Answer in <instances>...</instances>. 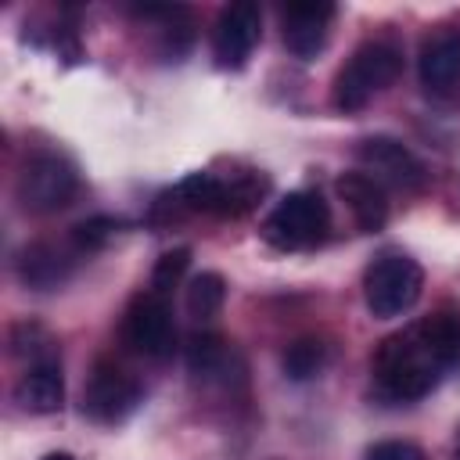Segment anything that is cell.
Returning <instances> with one entry per match:
<instances>
[{
  "label": "cell",
  "mask_w": 460,
  "mask_h": 460,
  "mask_svg": "<svg viewBox=\"0 0 460 460\" xmlns=\"http://www.w3.org/2000/svg\"><path fill=\"white\" fill-rule=\"evenodd\" d=\"M438 370L442 363L428 352L417 327L385 338L374 352V377L388 399H402V402L424 399L435 388Z\"/></svg>",
  "instance_id": "obj_1"
},
{
  "label": "cell",
  "mask_w": 460,
  "mask_h": 460,
  "mask_svg": "<svg viewBox=\"0 0 460 460\" xmlns=\"http://www.w3.org/2000/svg\"><path fill=\"white\" fill-rule=\"evenodd\" d=\"M402 72V50L388 40H370L356 47V54L341 65L334 75V108L338 111H359L374 93L392 86Z\"/></svg>",
  "instance_id": "obj_2"
},
{
  "label": "cell",
  "mask_w": 460,
  "mask_h": 460,
  "mask_svg": "<svg viewBox=\"0 0 460 460\" xmlns=\"http://www.w3.org/2000/svg\"><path fill=\"white\" fill-rule=\"evenodd\" d=\"M331 230V208L316 190H291L273 205V212L262 223L266 244L280 252H302L327 237Z\"/></svg>",
  "instance_id": "obj_3"
},
{
  "label": "cell",
  "mask_w": 460,
  "mask_h": 460,
  "mask_svg": "<svg viewBox=\"0 0 460 460\" xmlns=\"http://www.w3.org/2000/svg\"><path fill=\"white\" fill-rule=\"evenodd\" d=\"M424 291V270L402 255V252H385L377 255L367 273H363V295H367V309L377 320H392L402 316L406 309H413V302Z\"/></svg>",
  "instance_id": "obj_4"
},
{
  "label": "cell",
  "mask_w": 460,
  "mask_h": 460,
  "mask_svg": "<svg viewBox=\"0 0 460 460\" xmlns=\"http://www.w3.org/2000/svg\"><path fill=\"white\" fill-rule=\"evenodd\" d=\"M79 190V176L72 169L68 158L54 155V151H36L22 162V172H18V183H14V194L22 201L25 212H36V216H50L58 208H65Z\"/></svg>",
  "instance_id": "obj_5"
},
{
  "label": "cell",
  "mask_w": 460,
  "mask_h": 460,
  "mask_svg": "<svg viewBox=\"0 0 460 460\" xmlns=\"http://www.w3.org/2000/svg\"><path fill=\"white\" fill-rule=\"evenodd\" d=\"M122 338L133 352L147 359H165L176 349V327H172V309L165 295L158 291H140L126 316H122Z\"/></svg>",
  "instance_id": "obj_6"
},
{
  "label": "cell",
  "mask_w": 460,
  "mask_h": 460,
  "mask_svg": "<svg viewBox=\"0 0 460 460\" xmlns=\"http://www.w3.org/2000/svg\"><path fill=\"white\" fill-rule=\"evenodd\" d=\"M356 158L363 165L367 176H374L381 187H395V190H420L428 172L424 162L395 137H367L356 147Z\"/></svg>",
  "instance_id": "obj_7"
},
{
  "label": "cell",
  "mask_w": 460,
  "mask_h": 460,
  "mask_svg": "<svg viewBox=\"0 0 460 460\" xmlns=\"http://www.w3.org/2000/svg\"><path fill=\"white\" fill-rule=\"evenodd\" d=\"M140 385L115 363H97L83 388V413L97 424H119L140 406Z\"/></svg>",
  "instance_id": "obj_8"
},
{
  "label": "cell",
  "mask_w": 460,
  "mask_h": 460,
  "mask_svg": "<svg viewBox=\"0 0 460 460\" xmlns=\"http://www.w3.org/2000/svg\"><path fill=\"white\" fill-rule=\"evenodd\" d=\"M262 36V11L252 0H234L219 11L212 29V54L219 68H241Z\"/></svg>",
  "instance_id": "obj_9"
},
{
  "label": "cell",
  "mask_w": 460,
  "mask_h": 460,
  "mask_svg": "<svg viewBox=\"0 0 460 460\" xmlns=\"http://www.w3.org/2000/svg\"><path fill=\"white\" fill-rule=\"evenodd\" d=\"M331 18H334V4H327V0H291V4H284L280 7L284 47L302 61L316 58L327 43Z\"/></svg>",
  "instance_id": "obj_10"
},
{
  "label": "cell",
  "mask_w": 460,
  "mask_h": 460,
  "mask_svg": "<svg viewBox=\"0 0 460 460\" xmlns=\"http://www.w3.org/2000/svg\"><path fill=\"white\" fill-rule=\"evenodd\" d=\"M417 72L428 93H449L460 83V29L431 32L420 43Z\"/></svg>",
  "instance_id": "obj_11"
},
{
  "label": "cell",
  "mask_w": 460,
  "mask_h": 460,
  "mask_svg": "<svg viewBox=\"0 0 460 460\" xmlns=\"http://www.w3.org/2000/svg\"><path fill=\"white\" fill-rule=\"evenodd\" d=\"M334 187L363 234H377L388 223V190L374 176H367L363 169H352V172H341Z\"/></svg>",
  "instance_id": "obj_12"
},
{
  "label": "cell",
  "mask_w": 460,
  "mask_h": 460,
  "mask_svg": "<svg viewBox=\"0 0 460 460\" xmlns=\"http://www.w3.org/2000/svg\"><path fill=\"white\" fill-rule=\"evenodd\" d=\"M14 399L22 402V410L29 413H58L65 402V374H61V359H47V363H32L22 370L18 385H14Z\"/></svg>",
  "instance_id": "obj_13"
},
{
  "label": "cell",
  "mask_w": 460,
  "mask_h": 460,
  "mask_svg": "<svg viewBox=\"0 0 460 460\" xmlns=\"http://www.w3.org/2000/svg\"><path fill=\"white\" fill-rule=\"evenodd\" d=\"M158 205L165 208H180V212H223V180L212 172H190L183 176L169 194L158 198Z\"/></svg>",
  "instance_id": "obj_14"
},
{
  "label": "cell",
  "mask_w": 460,
  "mask_h": 460,
  "mask_svg": "<svg viewBox=\"0 0 460 460\" xmlns=\"http://www.w3.org/2000/svg\"><path fill=\"white\" fill-rule=\"evenodd\" d=\"M18 277L36 291H50L68 277V259L54 244H29L18 255Z\"/></svg>",
  "instance_id": "obj_15"
},
{
  "label": "cell",
  "mask_w": 460,
  "mask_h": 460,
  "mask_svg": "<svg viewBox=\"0 0 460 460\" xmlns=\"http://www.w3.org/2000/svg\"><path fill=\"white\" fill-rule=\"evenodd\" d=\"M417 334L420 341L428 345V352L442 363V367H453L460 359V316L456 313H431L417 323Z\"/></svg>",
  "instance_id": "obj_16"
},
{
  "label": "cell",
  "mask_w": 460,
  "mask_h": 460,
  "mask_svg": "<svg viewBox=\"0 0 460 460\" xmlns=\"http://www.w3.org/2000/svg\"><path fill=\"white\" fill-rule=\"evenodd\" d=\"M183 356H187V370L194 377H216L226 363V338L216 331H198V334H190Z\"/></svg>",
  "instance_id": "obj_17"
},
{
  "label": "cell",
  "mask_w": 460,
  "mask_h": 460,
  "mask_svg": "<svg viewBox=\"0 0 460 460\" xmlns=\"http://www.w3.org/2000/svg\"><path fill=\"white\" fill-rule=\"evenodd\" d=\"M266 190H270V183H266V176H259V172H237V176L223 180V212H219V216L237 219V216L252 212Z\"/></svg>",
  "instance_id": "obj_18"
},
{
  "label": "cell",
  "mask_w": 460,
  "mask_h": 460,
  "mask_svg": "<svg viewBox=\"0 0 460 460\" xmlns=\"http://www.w3.org/2000/svg\"><path fill=\"white\" fill-rule=\"evenodd\" d=\"M11 352L22 359V370L32 363H47V359H61L58 356V341L40 327V323H18L11 331Z\"/></svg>",
  "instance_id": "obj_19"
},
{
  "label": "cell",
  "mask_w": 460,
  "mask_h": 460,
  "mask_svg": "<svg viewBox=\"0 0 460 460\" xmlns=\"http://www.w3.org/2000/svg\"><path fill=\"white\" fill-rule=\"evenodd\" d=\"M223 302H226V280H223L219 273L205 270V273H198V277L187 284V313H190V316L208 320V316H216V313L223 309Z\"/></svg>",
  "instance_id": "obj_20"
},
{
  "label": "cell",
  "mask_w": 460,
  "mask_h": 460,
  "mask_svg": "<svg viewBox=\"0 0 460 460\" xmlns=\"http://www.w3.org/2000/svg\"><path fill=\"white\" fill-rule=\"evenodd\" d=\"M327 363V345L320 338H295L284 352V374L291 381H309L323 370Z\"/></svg>",
  "instance_id": "obj_21"
},
{
  "label": "cell",
  "mask_w": 460,
  "mask_h": 460,
  "mask_svg": "<svg viewBox=\"0 0 460 460\" xmlns=\"http://www.w3.org/2000/svg\"><path fill=\"white\" fill-rule=\"evenodd\" d=\"M115 234V219L108 216H90L83 223L72 226V252L75 255H90V252H101Z\"/></svg>",
  "instance_id": "obj_22"
},
{
  "label": "cell",
  "mask_w": 460,
  "mask_h": 460,
  "mask_svg": "<svg viewBox=\"0 0 460 460\" xmlns=\"http://www.w3.org/2000/svg\"><path fill=\"white\" fill-rule=\"evenodd\" d=\"M187 266H190V248H169V252L155 262V270H151V291L169 295L172 288H180Z\"/></svg>",
  "instance_id": "obj_23"
},
{
  "label": "cell",
  "mask_w": 460,
  "mask_h": 460,
  "mask_svg": "<svg viewBox=\"0 0 460 460\" xmlns=\"http://www.w3.org/2000/svg\"><path fill=\"white\" fill-rule=\"evenodd\" d=\"M367 460H428V453L413 442H402V438H388V442H377L367 449Z\"/></svg>",
  "instance_id": "obj_24"
},
{
  "label": "cell",
  "mask_w": 460,
  "mask_h": 460,
  "mask_svg": "<svg viewBox=\"0 0 460 460\" xmlns=\"http://www.w3.org/2000/svg\"><path fill=\"white\" fill-rule=\"evenodd\" d=\"M43 460H75V456H72V453H47Z\"/></svg>",
  "instance_id": "obj_25"
},
{
  "label": "cell",
  "mask_w": 460,
  "mask_h": 460,
  "mask_svg": "<svg viewBox=\"0 0 460 460\" xmlns=\"http://www.w3.org/2000/svg\"><path fill=\"white\" fill-rule=\"evenodd\" d=\"M453 460H460V438H456V449H453Z\"/></svg>",
  "instance_id": "obj_26"
}]
</instances>
